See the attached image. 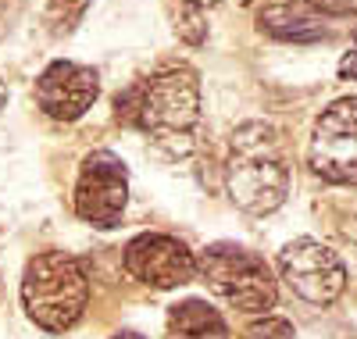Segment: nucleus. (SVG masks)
<instances>
[{"label": "nucleus", "instance_id": "nucleus-1", "mask_svg": "<svg viewBox=\"0 0 357 339\" xmlns=\"http://www.w3.org/2000/svg\"><path fill=\"white\" fill-rule=\"evenodd\" d=\"M200 114V79L190 65H165L118 93V118L172 153H186Z\"/></svg>", "mask_w": 357, "mask_h": 339}, {"label": "nucleus", "instance_id": "nucleus-2", "mask_svg": "<svg viewBox=\"0 0 357 339\" xmlns=\"http://www.w3.org/2000/svg\"><path fill=\"white\" fill-rule=\"evenodd\" d=\"M225 193L247 214H272L289 197V158L275 126L243 121L229 140Z\"/></svg>", "mask_w": 357, "mask_h": 339}, {"label": "nucleus", "instance_id": "nucleus-3", "mask_svg": "<svg viewBox=\"0 0 357 339\" xmlns=\"http://www.w3.org/2000/svg\"><path fill=\"white\" fill-rule=\"evenodd\" d=\"M89 303V279L79 257L65 250H43L29 257L22 271V307L43 332L72 329Z\"/></svg>", "mask_w": 357, "mask_h": 339}, {"label": "nucleus", "instance_id": "nucleus-4", "mask_svg": "<svg viewBox=\"0 0 357 339\" xmlns=\"http://www.w3.org/2000/svg\"><path fill=\"white\" fill-rule=\"evenodd\" d=\"M197 275L218 300L243 315H268L279 300L268 261L240 243H211L197 257Z\"/></svg>", "mask_w": 357, "mask_h": 339}, {"label": "nucleus", "instance_id": "nucleus-5", "mask_svg": "<svg viewBox=\"0 0 357 339\" xmlns=\"http://www.w3.org/2000/svg\"><path fill=\"white\" fill-rule=\"evenodd\" d=\"M75 214L93 229H114L129 207V168L114 150H89L72 190Z\"/></svg>", "mask_w": 357, "mask_h": 339}, {"label": "nucleus", "instance_id": "nucleus-6", "mask_svg": "<svg viewBox=\"0 0 357 339\" xmlns=\"http://www.w3.org/2000/svg\"><path fill=\"white\" fill-rule=\"evenodd\" d=\"M279 279L304 303L329 307L347 289V264L329 243L301 236L279 250Z\"/></svg>", "mask_w": 357, "mask_h": 339}, {"label": "nucleus", "instance_id": "nucleus-7", "mask_svg": "<svg viewBox=\"0 0 357 339\" xmlns=\"http://www.w3.org/2000/svg\"><path fill=\"white\" fill-rule=\"evenodd\" d=\"M307 165L333 186H357V97H343L318 114Z\"/></svg>", "mask_w": 357, "mask_h": 339}, {"label": "nucleus", "instance_id": "nucleus-8", "mask_svg": "<svg viewBox=\"0 0 357 339\" xmlns=\"http://www.w3.org/2000/svg\"><path fill=\"white\" fill-rule=\"evenodd\" d=\"M126 271L151 289H178L197 279V254L168 232H139L122 254Z\"/></svg>", "mask_w": 357, "mask_h": 339}, {"label": "nucleus", "instance_id": "nucleus-9", "mask_svg": "<svg viewBox=\"0 0 357 339\" xmlns=\"http://www.w3.org/2000/svg\"><path fill=\"white\" fill-rule=\"evenodd\" d=\"M36 104L54 121H75L82 118L100 97V72L79 65V61H50L36 75Z\"/></svg>", "mask_w": 357, "mask_h": 339}, {"label": "nucleus", "instance_id": "nucleus-10", "mask_svg": "<svg viewBox=\"0 0 357 339\" xmlns=\"http://www.w3.org/2000/svg\"><path fill=\"white\" fill-rule=\"evenodd\" d=\"M168 339H229V325L207 300H183L168 311Z\"/></svg>", "mask_w": 357, "mask_h": 339}, {"label": "nucleus", "instance_id": "nucleus-11", "mask_svg": "<svg viewBox=\"0 0 357 339\" xmlns=\"http://www.w3.org/2000/svg\"><path fill=\"white\" fill-rule=\"evenodd\" d=\"M261 29L279 36V40H293V43H307V40L325 36V29L311 15H301L293 8H264L261 11Z\"/></svg>", "mask_w": 357, "mask_h": 339}, {"label": "nucleus", "instance_id": "nucleus-12", "mask_svg": "<svg viewBox=\"0 0 357 339\" xmlns=\"http://www.w3.org/2000/svg\"><path fill=\"white\" fill-rule=\"evenodd\" d=\"M89 4L93 0H47V8H43V29L54 36V40H65L72 36L79 22L86 18Z\"/></svg>", "mask_w": 357, "mask_h": 339}, {"label": "nucleus", "instance_id": "nucleus-13", "mask_svg": "<svg viewBox=\"0 0 357 339\" xmlns=\"http://www.w3.org/2000/svg\"><path fill=\"white\" fill-rule=\"evenodd\" d=\"M243 336L247 339H296V332H293V325L286 318H268V315L250 322Z\"/></svg>", "mask_w": 357, "mask_h": 339}, {"label": "nucleus", "instance_id": "nucleus-14", "mask_svg": "<svg viewBox=\"0 0 357 339\" xmlns=\"http://www.w3.org/2000/svg\"><path fill=\"white\" fill-rule=\"evenodd\" d=\"M304 4H311L314 11L321 15H333V18H357V0H304Z\"/></svg>", "mask_w": 357, "mask_h": 339}, {"label": "nucleus", "instance_id": "nucleus-15", "mask_svg": "<svg viewBox=\"0 0 357 339\" xmlns=\"http://www.w3.org/2000/svg\"><path fill=\"white\" fill-rule=\"evenodd\" d=\"M340 75H343V79H357V47L340 61Z\"/></svg>", "mask_w": 357, "mask_h": 339}, {"label": "nucleus", "instance_id": "nucleus-16", "mask_svg": "<svg viewBox=\"0 0 357 339\" xmlns=\"http://www.w3.org/2000/svg\"><path fill=\"white\" fill-rule=\"evenodd\" d=\"M186 8H197V11H204V8H211V4H218V0H183Z\"/></svg>", "mask_w": 357, "mask_h": 339}, {"label": "nucleus", "instance_id": "nucleus-17", "mask_svg": "<svg viewBox=\"0 0 357 339\" xmlns=\"http://www.w3.org/2000/svg\"><path fill=\"white\" fill-rule=\"evenodd\" d=\"M4 107H8V82L0 79V111H4Z\"/></svg>", "mask_w": 357, "mask_h": 339}, {"label": "nucleus", "instance_id": "nucleus-18", "mask_svg": "<svg viewBox=\"0 0 357 339\" xmlns=\"http://www.w3.org/2000/svg\"><path fill=\"white\" fill-rule=\"evenodd\" d=\"M111 339H146V336H139V332H118V336H111Z\"/></svg>", "mask_w": 357, "mask_h": 339}]
</instances>
